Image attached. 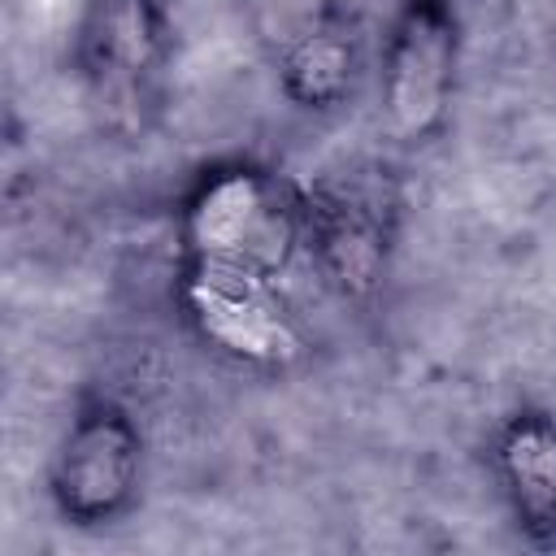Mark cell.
<instances>
[{
    "label": "cell",
    "mask_w": 556,
    "mask_h": 556,
    "mask_svg": "<svg viewBox=\"0 0 556 556\" xmlns=\"http://www.w3.org/2000/svg\"><path fill=\"white\" fill-rule=\"evenodd\" d=\"M182 252L278 278L300 252V187L256 165L208 169L182 204Z\"/></svg>",
    "instance_id": "1"
},
{
    "label": "cell",
    "mask_w": 556,
    "mask_h": 556,
    "mask_svg": "<svg viewBox=\"0 0 556 556\" xmlns=\"http://www.w3.org/2000/svg\"><path fill=\"white\" fill-rule=\"evenodd\" d=\"M143 434L126 404L113 395H87L48 465V495L65 526L100 530L122 521L139 500Z\"/></svg>",
    "instance_id": "2"
},
{
    "label": "cell",
    "mask_w": 556,
    "mask_h": 556,
    "mask_svg": "<svg viewBox=\"0 0 556 556\" xmlns=\"http://www.w3.org/2000/svg\"><path fill=\"white\" fill-rule=\"evenodd\" d=\"M460 65V17L452 0H400L382 39V117L404 143L443 130Z\"/></svg>",
    "instance_id": "3"
},
{
    "label": "cell",
    "mask_w": 556,
    "mask_h": 556,
    "mask_svg": "<svg viewBox=\"0 0 556 556\" xmlns=\"http://www.w3.org/2000/svg\"><path fill=\"white\" fill-rule=\"evenodd\" d=\"M395 200L365 178H321L300 187V248L321 282L343 300H369L391 265Z\"/></svg>",
    "instance_id": "4"
},
{
    "label": "cell",
    "mask_w": 556,
    "mask_h": 556,
    "mask_svg": "<svg viewBox=\"0 0 556 556\" xmlns=\"http://www.w3.org/2000/svg\"><path fill=\"white\" fill-rule=\"evenodd\" d=\"M178 300L195 334L243 365L274 369L300 356V330L269 274L217 261H187Z\"/></svg>",
    "instance_id": "5"
},
{
    "label": "cell",
    "mask_w": 556,
    "mask_h": 556,
    "mask_svg": "<svg viewBox=\"0 0 556 556\" xmlns=\"http://www.w3.org/2000/svg\"><path fill=\"white\" fill-rule=\"evenodd\" d=\"M174 52L165 0H87L74 35V61L87 91L109 109L148 104Z\"/></svg>",
    "instance_id": "6"
},
{
    "label": "cell",
    "mask_w": 556,
    "mask_h": 556,
    "mask_svg": "<svg viewBox=\"0 0 556 556\" xmlns=\"http://www.w3.org/2000/svg\"><path fill=\"white\" fill-rule=\"evenodd\" d=\"M361 78V26L348 9H317L278 56V87L308 113H330L352 100Z\"/></svg>",
    "instance_id": "7"
},
{
    "label": "cell",
    "mask_w": 556,
    "mask_h": 556,
    "mask_svg": "<svg viewBox=\"0 0 556 556\" xmlns=\"http://www.w3.org/2000/svg\"><path fill=\"white\" fill-rule=\"evenodd\" d=\"M495 478L530 543H556V417L539 408L513 413L495 434Z\"/></svg>",
    "instance_id": "8"
}]
</instances>
